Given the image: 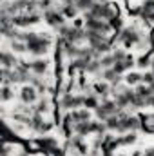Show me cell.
<instances>
[{
	"label": "cell",
	"instance_id": "e575fe53",
	"mask_svg": "<svg viewBox=\"0 0 154 156\" xmlns=\"http://www.w3.org/2000/svg\"><path fill=\"white\" fill-rule=\"evenodd\" d=\"M136 66L140 67V69H145V67H149L151 66V58L145 55V56H140L138 60H136Z\"/></svg>",
	"mask_w": 154,
	"mask_h": 156
},
{
	"label": "cell",
	"instance_id": "484cf974",
	"mask_svg": "<svg viewBox=\"0 0 154 156\" xmlns=\"http://www.w3.org/2000/svg\"><path fill=\"white\" fill-rule=\"evenodd\" d=\"M11 51L13 53H27V44L22 40H11Z\"/></svg>",
	"mask_w": 154,
	"mask_h": 156
},
{
	"label": "cell",
	"instance_id": "d6986e66",
	"mask_svg": "<svg viewBox=\"0 0 154 156\" xmlns=\"http://www.w3.org/2000/svg\"><path fill=\"white\" fill-rule=\"evenodd\" d=\"M89 62H91V60H87V58H75V60L69 64V73H75V71H87Z\"/></svg>",
	"mask_w": 154,
	"mask_h": 156
},
{
	"label": "cell",
	"instance_id": "7402d4cb",
	"mask_svg": "<svg viewBox=\"0 0 154 156\" xmlns=\"http://www.w3.org/2000/svg\"><path fill=\"white\" fill-rule=\"evenodd\" d=\"M142 125L147 133H154V113H149L145 116H142Z\"/></svg>",
	"mask_w": 154,
	"mask_h": 156
},
{
	"label": "cell",
	"instance_id": "ffe728a7",
	"mask_svg": "<svg viewBox=\"0 0 154 156\" xmlns=\"http://www.w3.org/2000/svg\"><path fill=\"white\" fill-rule=\"evenodd\" d=\"M75 133L80 134V136H89V134H93V131H91V120L89 122H80L75 125Z\"/></svg>",
	"mask_w": 154,
	"mask_h": 156
},
{
	"label": "cell",
	"instance_id": "d590c367",
	"mask_svg": "<svg viewBox=\"0 0 154 156\" xmlns=\"http://www.w3.org/2000/svg\"><path fill=\"white\" fill-rule=\"evenodd\" d=\"M140 18L142 20H147V22H154V13L152 11H143L140 7Z\"/></svg>",
	"mask_w": 154,
	"mask_h": 156
},
{
	"label": "cell",
	"instance_id": "52a82bcc",
	"mask_svg": "<svg viewBox=\"0 0 154 156\" xmlns=\"http://www.w3.org/2000/svg\"><path fill=\"white\" fill-rule=\"evenodd\" d=\"M85 29L96 31V33H102V35H107L109 31H113L111 24L107 20H100V18H89V20H85Z\"/></svg>",
	"mask_w": 154,
	"mask_h": 156
},
{
	"label": "cell",
	"instance_id": "1f68e13d",
	"mask_svg": "<svg viewBox=\"0 0 154 156\" xmlns=\"http://www.w3.org/2000/svg\"><path fill=\"white\" fill-rule=\"evenodd\" d=\"M105 125H107V131H118V125H120V118L116 116H109L105 120Z\"/></svg>",
	"mask_w": 154,
	"mask_h": 156
},
{
	"label": "cell",
	"instance_id": "7a4b0ae2",
	"mask_svg": "<svg viewBox=\"0 0 154 156\" xmlns=\"http://www.w3.org/2000/svg\"><path fill=\"white\" fill-rule=\"evenodd\" d=\"M56 33H58V37L64 40H67V42H71V44H82V42H85V29H82V27H75V26H62V27H58L56 29Z\"/></svg>",
	"mask_w": 154,
	"mask_h": 156
},
{
	"label": "cell",
	"instance_id": "ab89813d",
	"mask_svg": "<svg viewBox=\"0 0 154 156\" xmlns=\"http://www.w3.org/2000/svg\"><path fill=\"white\" fill-rule=\"evenodd\" d=\"M82 24H83V26H85V20H83V18H76V20H75V24H73V26H75V27H82Z\"/></svg>",
	"mask_w": 154,
	"mask_h": 156
},
{
	"label": "cell",
	"instance_id": "7c38bea8",
	"mask_svg": "<svg viewBox=\"0 0 154 156\" xmlns=\"http://www.w3.org/2000/svg\"><path fill=\"white\" fill-rule=\"evenodd\" d=\"M85 40H87V44H89V47H96V45H100L102 42H105V35H102V33H96V31H89V29H85Z\"/></svg>",
	"mask_w": 154,
	"mask_h": 156
},
{
	"label": "cell",
	"instance_id": "4fadbf2b",
	"mask_svg": "<svg viewBox=\"0 0 154 156\" xmlns=\"http://www.w3.org/2000/svg\"><path fill=\"white\" fill-rule=\"evenodd\" d=\"M132 66H136V60L129 55V58H127V60H123V62H116L114 66H113V69H114L118 75H123V73H129Z\"/></svg>",
	"mask_w": 154,
	"mask_h": 156
},
{
	"label": "cell",
	"instance_id": "d6a6232c",
	"mask_svg": "<svg viewBox=\"0 0 154 156\" xmlns=\"http://www.w3.org/2000/svg\"><path fill=\"white\" fill-rule=\"evenodd\" d=\"M109 24H111V27L114 29L116 33H120V31L123 29V20H121L120 16H114V18H111V20H109Z\"/></svg>",
	"mask_w": 154,
	"mask_h": 156
},
{
	"label": "cell",
	"instance_id": "4dcf8cb0",
	"mask_svg": "<svg viewBox=\"0 0 154 156\" xmlns=\"http://www.w3.org/2000/svg\"><path fill=\"white\" fill-rule=\"evenodd\" d=\"M13 96H15V94H13V91H11V85H4L2 91H0V100H2V102H9Z\"/></svg>",
	"mask_w": 154,
	"mask_h": 156
},
{
	"label": "cell",
	"instance_id": "603a6c76",
	"mask_svg": "<svg viewBox=\"0 0 154 156\" xmlns=\"http://www.w3.org/2000/svg\"><path fill=\"white\" fill-rule=\"evenodd\" d=\"M134 93H136V94H140V96H143L145 100H147V98H151V96L154 94L152 89H151L149 85H145V83H138V85H136V89H134Z\"/></svg>",
	"mask_w": 154,
	"mask_h": 156
},
{
	"label": "cell",
	"instance_id": "ac0fdd59",
	"mask_svg": "<svg viewBox=\"0 0 154 156\" xmlns=\"http://www.w3.org/2000/svg\"><path fill=\"white\" fill-rule=\"evenodd\" d=\"M102 78H105V82H109V83H121V75H118L113 67H109V69H103V73H102Z\"/></svg>",
	"mask_w": 154,
	"mask_h": 156
},
{
	"label": "cell",
	"instance_id": "d4e9b609",
	"mask_svg": "<svg viewBox=\"0 0 154 156\" xmlns=\"http://www.w3.org/2000/svg\"><path fill=\"white\" fill-rule=\"evenodd\" d=\"M75 5L80 13H87L94 5V0H75Z\"/></svg>",
	"mask_w": 154,
	"mask_h": 156
},
{
	"label": "cell",
	"instance_id": "44dd1931",
	"mask_svg": "<svg viewBox=\"0 0 154 156\" xmlns=\"http://www.w3.org/2000/svg\"><path fill=\"white\" fill-rule=\"evenodd\" d=\"M100 105V96L94 93V94H85V104H83V107L85 109H96Z\"/></svg>",
	"mask_w": 154,
	"mask_h": 156
},
{
	"label": "cell",
	"instance_id": "f1b7e54d",
	"mask_svg": "<svg viewBox=\"0 0 154 156\" xmlns=\"http://www.w3.org/2000/svg\"><path fill=\"white\" fill-rule=\"evenodd\" d=\"M102 69H103V67H102L100 60H91L89 66H87V73H89V75H100Z\"/></svg>",
	"mask_w": 154,
	"mask_h": 156
},
{
	"label": "cell",
	"instance_id": "5bb4252c",
	"mask_svg": "<svg viewBox=\"0 0 154 156\" xmlns=\"http://www.w3.org/2000/svg\"><path fill=\"white\" fill-rule=\"evenodd\" d=\"M54 9H56V11H60L65 18H76V15L80 13L75 4H60V5H56Z\"/></svg>",
	"mask_w": 154,
	"mask_h": 156
},
{
	"label": "cell",
	"instance_id": "8d00e7d4",
	"mask_svg": "<svg viewBox=\"0 0 154 156\" xmlns=\"http://www.w3.org/2000/svg\"><path fill=\"white\" fill-rule=\"evenodd\" d=\"M152 82H154V73H152V71H147V73H143V75H142V83L151 85Z\"/></svg>",
	"mask_w": 154,
	"mask_h": 156
},
{
	"label": "cell",
	"instance_id": "836d02e7",
	"mask_svg": "<svg viewBox=\"0 0 154 156\" xmlns=\"http://www.w3.org/2000/svg\"><path fill=\"white\" fill-rule=\"evenodd\" d=\"M113 56H114V64L116 62H123V60L129 58L127 51H123V49H114V51H113Z\"/></svg>",
	"mask_w": 154,
	"mask_h": 156
},
{
	"label": "cell",
	"instance_id": "b9f144b4",
	"mask_svg": "<svg viewBox=\"0 0 154 156\" xmlns=\"http://www.w3.org/2000/svg\"><path fill=\"white\" fill-rule=\"evenodd\" d=\"M149 87H151V89H152V93H154V82H152V83H151V85H149Z\"/></svg>",
	"mask_w": 154,
	"mask_h": 156
},
{
	"label": "cell",
	"instance_id": "f546056e",
	"mask_svg": "<svg viewBox=\"0 0 154 156\" xmlns=\"http://www.w3.org/2000/svg\"><path fill=\"white\" fill-rule=\"evenodd\" d=\"M100 64H102L103 69L113 67V66H114V56H113V53H111V55H103V56L100 58Z\"/></svg>",
	"mask_w": 154,
	"mask_h": 156
},
{
	"label": "cell",
	"instance_id": "83f0119b",
	"mask_svg": "<svg viewBox=\"0 0 154 156\" xmlns=\"http://www.w3.org/2000/svg\"><path fill=\"white\" fill-rule=\"evenodd\" d=\"M131 107H134V109L147 107V100H145L143 96H140V94H136V93H134V96H132V100H131Z\"/></svg>",
	"mask_w": 154,
	"mask_h": 156
},
{
	"label": "cell",
	"instance_id": "ba28073f",
	"mask_svg": "<svg viewBox=\"0 0 154 156\" xmlns=\"http://www.w3.org/2000/svg\"><path fill=\"white\" fill-rule=\"evenodd\" d=\"M29 129L38 133V134H44V133H47L51 129V123L44 122V116L40 113H33L31 115V122H29Z\"/></svg>",
	"mask_w": 154,
	"mask_h": 156
},
{
	"label": "cell",
	"instance_id": "7bdbcfd3",
	"mask_svg": "<svg viewBox=\"0 0 154 156\" xmlns=\"http://www.w3.org/2000/svg\"><path fill=\"white\" fill-rule=\"evenodd\" d=\"M94 2H107V0H94Z\"/></svg>",
	"mask_w": 154,
	"mask_h": 156
},
{
	"label": "cell",
	"instance_id": "e0dca14e",
	"mask_svg": "<svg viewBox=\"0 0 154 156\" xmlns=\"http://www.w3.org/2000/svg\"><path fill=\"white\" fill-rule=\"evenodd\" d=\"M111 89H113V87L109 85V82H96V83H94V93H96L98 96H102L103 100L111 94Z\"/></svg>",
	"mask_w": 154,
	"mask_h": 156
},
{
	"label": "cell",
	"instance_id": "f35d334b",
	"mask_svg": "<svg viewBox=\"0 0 154 156\" xmlns=\"http://www.w3.org/2000/svg\"><path fill=\"white\" fill-rule=\"evenodd\" d=\"M51 4H53V0H40V7H42V11L45 13L47 9H51Z\"/></svg>",
	"mask_w": 154,
	"mask_h": 156
},
{
	"label": "cell",
	"instance_id": "4316f807",
	"mask_svg": "<svg viewBox=\"0 0 154 156\" xmlns=\"http://www.w3.org/2000/svg\"><path fill=\"white\" fill-rule=\"evenodd\" d=\"M49 105H51V104H49V100L42 96V98L38 100V104L35 105V113H40V115H44V113H49Z\"/></svg>",
	"mask_w": 154,
	"mask_h": 156
},
{
	"label": "cell",
	"instance_id": "6da1fadb",
	"mask_svg": "<svg viewBox=\"0 0 154 156\" xmlns=\"http://www.w3.org/2000/svg\"><path fill=\"white\" fill-rule=\"evenodd\" d=\"M114 16H118V9H116V5L109 4V2H94V5L87 13H83V20L100 18V20H107L109 22Z\"/></svg>",
	"mask_w": 154,
	"mask_h": 156
},
{
	"label": "cell",
	"instance_id": "3957f363",
	"mask_svg": "<svg viewBox=\"0 0 154 156\" xmlns=\"http://www.w3.org/2000/svg\"><path fill=\"white\" fill-rule=\"evenodd\" d=\"M118 37H116V40L118 42H121L125 47H132V45H138L140 44V40H142V33L134 27V26H131V27H123L120 33H116Z\"/></svg>",
	"mask_w": 154,
	"mask_h": 156
},
{
	"label": "cell",
	"instance_id": "5b68a950",
	"mask_svg": "<svg viewBox=\"0 0 154 156\" xmlns=\"http://www.w3.org/2000/svg\"><path fill=\"white\" fill-rule=\"evenodd\" d=\"M85 104V94H73V93H64L60 98V107L67 111H75L83 107Z\"/></svg>",
	"mask_w": 154,
	"mask_h": 156
},
{
	"label": "cell",
	"instance_id": "8992f818",
	"mask_svg": "<svg viewBox=\"0 0 154 156\" xmlns=\"http://www.w3.org/2000/svg\"><path fill=\"white\" fill-rule=\"evenodd\" d=\"M44 18H45V22H47L51 27H54V29H58V27L65 26V16H64L60 11H56L54 7L47 9V11L44 13Z\"/></svg>",
	"mask_w": 154,
	"mask_h": 156
},
{
	"label": "cell",
	"instance_id": "74e56055",
	"mask_svg": "<svg viewBox=\"0 0 154 156\" xmlns=\"http://www.w3.org/2000/svg\"><path fill=\"white\" fill-rule=\"evenodd\" d=\"M142 9H143V11H152L154 13V0H145V2L142 4Z\"/></svg>",
	"mask_w": 154,
	"mask_h": 156
},
{
	"label": "cell",
	"instance_id": "2e32d148",
	"mask_svg": "<svg viewBox=\"0 0 154 156\" xmlns=\"http://www.w3.org/2000/svg\"><path fill=\"white\" fill-rule=\"evenodd\" d=\"M71 118L75 120V123H80V122H89L91 120V113H89V109H75V111H71L69 113Z\"/></svg>",
	"mask_w": 154,
	"mask_h": 156
},
{
	"label": "cell",
	"instance_id": "30bf717a",
	"mask_svg": "<svg viewBox=\"0 0 154 156\" xmlns=\"http://www.w3.org/2000/svg\"><path fill=\"white\" fill-rule=\"evenodd\" d=\"M132 96H134V91H132V89H127V91H123V93L116 94V96H114L116 105H118L120 109H125V107H129V105H131V100H132Z\"/></svg>",
	"mask_w": 154,
	"mask_h": 156
},
{
	"label": "cell",
	"instance_id": "8fae6325",
	"mask_svg": "<svg viewBox=\"0 0 154 156\" xmlns=\"http://www.w3.org/2000/svg\"><path fill=\"white\" fill-rule=\"evenodd\" d=\"M47 69H49V62H47L45 58H37V60H33V62H31V73H33V75H37V76L45 75V73H47Z\"/></svg>",
	"mask_w": 154,
	"mask_h": 156
},
{
	"label": "cell",
	"instance_id": "9a60e30c",
	"mask_svg": "<svg viewBox=\"0 0 154 156\" xmlns=\"http://www.w3.org/2000/svg\"><path fill=\"white\" fill-rule=\"evenodd\" d=\"M18 66V60L15 58V53L13 51H2V67H7V69H15Z\"/></svg>",
	"mask_w": 154,
	"mask_h": 156
},
{
	"label": "cell",
	"instance_id": "60d3db41",
	"mask_svg": "<svg viewBox=\"0 0 154 156\" xmlns=\"http://www.w3.org/2000/svg\"><path fill=\"white\" fill-rule=\"evenodd\" d=\"M147 107H154V94L151 98H147Z\"/></svg>",
	"mask_w": 154,
	"mask_h": 156
},
{
	"label": "cell",
	"instance_id": "cb8c5ba5",
	"mask_svg": "<svg viewBox=\"0 0 154 156\" xmlns=\"http://www.w3.org/2000/svg\"><path fill=\"white\" fill-rule=\"evenodd\" d=\"M125 83L127 85H138V83H142V75L134 73V71H129L125 75Z\"/></svg>",
	"mask_w": 154,
	"mask_h": 156
},
{
	"label": "cell",
	"instance_id": "277c9868",
	"mask_svg": "<svg viewBox=\"0 0 154 156\" xmlns=\"http://www.w3.org/2000/svg\"><path fill=\"white\" fill-rule=\"evenodd\" d=\"M121 109L116 105L114 100H102V104L94 109V115H96V118L100 120V122H105L109 116H114V115H118Z\"/></svg>",
	"mask_w": 154,
	"mask_h": 156
},
{
	"label": "cell",
	"instance_id": "9c48e42d",
	"mask_svg": "<svg viewBox=\"0 0 154 156\" xmlns=\"http://www.w3.org/2000/svg\"><path fill=\"white\" fill-rule=\"evenodd\" d=\"M20 100L24 102V104H35L37 100H38V91L29 83H26L22 89H20Z\"/></svg>",
	"mask_w": 154,
	"mask_h": 156
}]
</instances>
